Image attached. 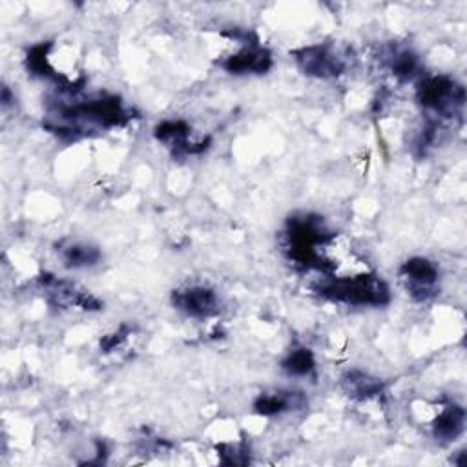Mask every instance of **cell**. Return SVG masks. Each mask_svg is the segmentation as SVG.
Segmentation results:
<instances>
[{"instance_id":"cell-2","label":"cell","mask_w":467,"mask_h":467,"mask_svg":"<svg viewBox=\"0 0 467 467\" xmlns=\"http://www.w3.org/2000/svg\"><path fill=\"white\" fill-rule=\"evenodd\" d=\"M318 290L322 296L347 305L380 306L389 301L387 285L369 272L353 276H331L320 283Z\"/></svg>"},{"instance_id":"cell-15","label":"cell","mask_w":467,"mask_h":467,"mask_svg":"<svg viewBox=\"0 0 467 467\" xmlns=\"http://www.w3.org/2000/svg\"><path fill=\"white\" fill-rule=\"evenodd\" d=\"M418 70V59L409 54V52H402V54H396L394 55V61H393V72L396 77L400 79H411Z\"/></svg>"},{"instance_id":"cell-3","label":"cell","mask_w":467,"mask_h":467,"mask_svg":"<svg viewBox=\"0 0 467 467\" xmlns=\"http://www.w3.org/2000/svg\"><path fill=\"white\" fill-rule=\"evenodd\" d=\"M418 101L442 117H454L465 102V92L449 77H429L418 86Z\"/></svg>"},{"instance_id":"cell-7","label":"cell","mask_w":467,"mask_h":467,"mask_svg":"<svg viewBox=\"0 0 467 467\" xmlns=\"http://www.w3.org/2000/svg\"><path fill=\"white\" fill-rule=\"evenodd\" d=\"M41 285L48 294L50 301L57 306H81L84 310H99L102 305L101 301L92 296L88 290L79 288L70 281H61L52 276H43Z\"/></svg>"},{"instance_id":"cell-13","label":"cell","mask_w":467,"mask_h":467,"mask_svg":"<svg viewBox=\"0 0 467 467\" xmlns=\"http://www.w3.org/2000/svg\"><path fill=\"white\" fill-rule=\"evenodd\" d=\"M61 256H63L64 265L66 267H73V268L95 265L99 261V258H101V254H99V250L95 247L81 245V243H72V245L61 248Z\"/></svg>"},{"instance_id":"cell-5","label":"cell","mask_w":467,"mask_h":467,"mask_svg":"<svg viewBox=\"0 0 467 467\" xmlns=\"http://www.w3.org/2000/svg\"><path fill=\"white\" fill-rule=\"evenodd\" d=\"M299 68L313 77H338L345 70L344 59L329 46H308L296 54Z\"/></svg>"},{"instance_id":"cell-9","label":"cell","mask_w":467,"mask_h":467,"mask_svg":"<svg viewBox=\"0 0 467 467\" xmlns=\"http://www.w3.org/2000/svg\"><path fill=\"white\" fill-rule=\"evenodd\" d=\"M272 66L270 54L263 48L248 46L239 54L229 57L223 63V68L229 73H265Z\"/></svg>"},{"instance_id":"cell-12","label":"cell","mask_w":467,"mask_h":467,"mask_svg":"<svg viewBox=\"0 0 467 467\" xmlns=\"http://www.w3.org/2000/svg\"><path fill=\"white\" fill-rule=\"evenodd\" d=\"M344 387L349 396L360 398V400H369L373 396H378L382 393V382L376 378H371L365 373L353 371L344 378Z\"/></svg>"},{"instance_id":"cell-14","label":"cell","mask_w":467,"mask_h":467,"mask_svg":"<svg viewBox=\"0 0 467 467\" xmlns=\"http://www.w3.org/2000/svg\"><path fill=\"white\" fill-rule=\"evenodd\" d=\"M283 369L292 376H306L315 371V356L306 349H297L283 362Z\"/></svg>"},{"instance_id":"cell-11","label":"cell","mask_w":467,"mask_h":467,"mask_svg":"<svg viewBox=\"0 0 467 467\" xmlns=\"http://www.w3.org/2000/svg\"><path fill=\"white\" fill-rule=\"evenodd\" d=\"M303 405L305 398L299 393H267L256 400L254 409L258 414L272 416L290 409H301Z\"/></svg>"},{"instance_id":"cell-8","label":"cell","mask_w":467,"mask_h":467,"mask_svg":"<svg viewBox=\"0 0 467 467\" xmlns=\"http://www.w3.org/2000/svg\"><path fill=\"white\" fill-rule=\"evenodd\" d=\"M190 133H192L190 126L183 121H165L158 128H155V137L176 150H183L189 153L203 151L207 148V142L192 141Z\"/></svg>"},{"instance_id":"cell-6","label":"cell","mask_w":467,"mask_h":467,"mask_svg":"<svg viewBox=\"0 0 467 467\" xmlns=\"http://www.w3.org/2000/svg\"><path fill=\"white\" fill-rule=\"evenodd\" d=\"M172 303L183 310L185 315L194 318H209L218 315L219 310V299L216 292L209 287H183L174 290Z\"/></svg>"},{"instance_id":"cell-10","label":"cell","mask_w":467,"mask_h":467,"mask_svg":"<svg viewBox=\"0 0 467 467\" xmlns=\"http://www.w3.org/2000/svg\"><path fill=\"white\" fill-rule=\"evenodd\" d=\"M463 423H465L463 409L454 404H447L442 409H438V416L433 422V433L436 440L452 442L462 434Z\"/></svg>"},{"instance_id":"cell-1","label":"cell","mask_w":467,"mask_h":467,"mask_svg":"<svg viewBox=\"0 0 467 467\" xmlns=\"http://www.w3.org/2000/svg\"><path fill=\"white\" fill-rule=\"evenodd\" d=\"M331 238L320 218H292L285 232V250L294 265L320 268L324 248Z\"/></svg>"},{"instance_id":"cell-4","label":"cell","mask_w":467,"mask_h":467,"mask_svg":"<svg viewBox=\"0 0 467 467\" xmlns=\"http://www.w3.org/2000/svg\"><path fill=\"white\" fill-rule=\"evenodd\" d=\"M402 283L416 301H425L436 294L438 268L423 258H413L404 263L400 270Z\"/></svg>"}]
</instances>
